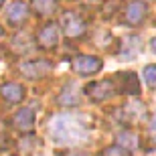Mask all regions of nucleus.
I'll list each match as a JSON object with an SVG mask.
<instances>
[{
    "mask_svg": "<svg viewBox=\"0 0 156 156\" xmlns=\"http://www.w3.org/2000/svg\"><path fill=\"white\" fill-rule=\"evenodd\" d=\"M51 136L57 144H79L89 138L87 128L71 116H55L51 122Z\"/></svg>",
    "mask_w": 156,
    "mask_h": 156,
    "instance_id": "f257e3e1",
    "label": "nucleus"
},
{
    "mask_svg": "<svg viewBox=\"0 0 156 156\" xmlns=\"http://www.w3.org/2000/svg\"><path fill=\"white\" fill-rule=\"evenodd\" d=\"M53 71V63L47 61V59H30V61H24L20 63V73L29 79H39V77H45Z\"/></svg>",
    "mask_w": 156,
    "mask_h": 156,
    "instance_id": "f03ea898",
    "label": "nucleus"
},
{
    "mask_svg": "<svg viewBox=\"0 0 156 156\" xmlns=\"http://www.w3.org/2000/svg\"><path fill=\"white\" fill-rule=\"evenodd\" d=\"M116 91L118 89H116V85H114L112 79H99V81H93V83L85 85V93L93 101H105V99H110Z\"/></svg>",
    "mask_w": 156,
    "mask_h": 156,
    "instance_id": "7ed1b4c3",
    "label": "nucleus"
},
{
    "mask_svg": "<svg viewBox=\"0 0 156 156\" xmlns=\"http://www.w3.org/2000/svg\"><path fill=\"white\" fill-rule=\"evenodd\" d=\"M61 27H63V33L69 39H77V37H81L83 33H85L87 24L85 20L77 14V12H63V16H61Z\"/></svg>",
    "mask_w": 156,
    "mask_h": 156,
    "instance_id": "20e7f679",
    "label": "nucleus"
},
{
    "mask_svg": "<svg viewBox=\"0 0 156 156\" xmlns=\"http://www.w3.org/2000/svg\"><path fill=\"white\" fill-rule=\"evenodd\" d=\"M101 67H104V61L93 55H79L73 59V71L79 75H93L101 71Z\"/></svg>",
    "mask_w": 156,
    "mask_h": 156,
    "instance_id": "39448f33",
    "label": "nucleus"
},
{
    "mask_svg": "<svg viewBox=\"0 0 156 156\" xmlns=\"http://www.w3.org/2000/svg\"><path fill=\"white\" fill-rule=\"evenodd\" d=\"M146 16H148V4L144 0H132L124 10V23L130 27H138Z\"/></svg>",
    "mask_w": 156,
    "mask_h": 156,
    "instance_id": "423d86ee",
    "label": "nucleus"
},
{
    "mask_svg": "<svg viewBox=\"0 0 156 156\" xmlns=\"http://www.w3.org/2000/svg\"><path fill=\"white\" fill-rule=\"evenodd\" d=\"M12 126L23 134L33 132V128H35V112L30 110V108H20V110L12 116Z\"/></svg>",
    "mask_w": 156,
    "mask_h": 156,
    "instance_id": "0eeeda50",
    "label": "nucleus"
},
{
    "mask_svg": "<svg viewBox=\"0 0 156 156\" xmlns=\"http://www.w3.org/2000/svg\"><path fill=\"white\" fill-rule=\"evenodd\" d=\"M37 43H39L43 49H53V47H57L59 43V27L57 24H45L43 29L39 30V35H37Z\"/></svg>",
    "mask_w": 156,
    "mask_h": 156,
    "instance_id": "6e6552de",
    "label": "nucleus"
},
{
    "mask_svg": "<svg viewBox=\"0 0 156 156\" xmlns=\"http://www.w3.org/2000/svg\"><path fill=\"white\" fill-rule=\"evenodd\" d=\"M118 75V85H120L122 93H128V95H138L140 93V83L136 73L132 71H122V73H116Z\"/></svg>",
    "mask_w": 156,
    "mask_h": 156,
    "instance_id": "1a4fd4ad",
    "label": "nucleus"
},
{
    "mask_svg": "<svg viewBox=\"0 0 156 156\" xmlns=\"http://www.w3.org/2000/svg\"><path fill=\"white\" fill-rule=\"evenodd\" d=\"M0 95L8 104H18L24 99V87L18 83H4V85H0Z\"/></svg>",
    "mask_w": 156,
    "mask_h": 156,
    "instance_id": "9d476101",
    "label": "nucleus"
},
{
    "mask_svg": "<svg viewBox=\"0 0 156 156\" xmlns=\"http://www.w3.org/2000/svg\"><path fill=\"white\" fill-rule=\"evenodd\" d=\"M27 14H29V8H27V4L20 2V0L12 2V4L8 6V10H6V18H8L10 24H20L24 18H27Z\"/></svg>",
    "mask_w": 156,
    "mask_h": 156,
    "instance_id": "9b49d317",
    "label": "nucleus"
},
{
    "mask_svg": "<svg viewBox=\"0 0 156 156\" xmlns=\"http://www.w3.org/2000/svg\"><path fill=\"white\" fill-rule=\"evenodd\" d=\"M57 104L61 108H71V105H77L79 104V93L73 89V87H67L65 91H61L57 95Z\"/></svg>",
    "mask_w": 156,
    "mask_h": 156,
    "instance_id": "f8f14e48",
    "label": "nucleus"
},
{
    "mask_svg": "<svg viewBox=\"0 0 156 156\" xmlns=\"http://www.w3.org/2000/svg\"><path fill=\"white\" fill-rule=\"evenodd\" d=\"M55 8H57V2H55V0H33V10H35L37 14H41V16L53 14Z\"/></svg>",
    "mask_w": 156,
    "mask_h": 156,
    "instance_id": "ddd939ff",
    "label": "nucleus"
},
{
    "mask_svg": "<svg viewBox=\"0 0 156 156\" xmlns=\"http://www.w3.org/2000/svg\"><path fill=\"white\" fill-rule=\"evenodd\" d=\"M118 144L124 146L126 150H132V148H136V146H138V136H134L132 132H124V134H120Z\"/></svg>",
    "mask_w": 156,
    "mask_h": 156,
    "instance_id": "4468645a",
    "label": "nucleus"
},
{
    "mask_svg": "<svg viewBox=\"0 0 156 156\" xmlns=\"http://www.w3.org/2000/svg\"><path fill=\"white\" fill-rule=\"evenodd\" d=\"M24 43H29V35H18L16 39L12 41V47H14V51L18 55H23V53H27L30 49V45H24Z\"/></svg>",
    "mask_w": 156,
    "mask_h": 156,
    "instance_id": "2eb2a0df",
    "label": "nucleus"
},
{
    "mask_svg": "<svg viewBox=\"0 0 156 156\" xmlns=\"http://www.w3.org/2000/svg\"><path fill=\"white\" fill-rule=\"evenodd\" d=\"M142 75H144V81H146V85H148V87H156V63L146 65Z\"/></svg>",
    "mask_w": 156,
    "mask_h": 156,
    "instance_id": "dca6fc26",
    "label": "nucleus"
},
{
    "mask_svg": "<svg viewBox=\"0 0 156 156\" xmlns=\"http://www.w3.org/2000/svg\"><path fill=\"white\" fill-rule=\"evenodd\" d=\"M99 156H130V150H126L124 146L116 144V146H110V148H105L104 152Z\"/></svg>",
    "mask_w": 156,
    "mask_h": 156,
    "instance_id": "f3484780",
    "label": "nucleus"
},
{
    "mask_svg": "<svg viewBox=\"0 0 156 156\" xmlns=\"http://www.w3.org/2000/svg\"><path fill=\"white\" fill-rule=\"evenodd\" d=\"M65 156H87L85 152H69V154H65Z\"/></svg>",
    "mask_w": 156,
    "mask_h": 156,
    "instance_id": "a211bd4d",
    "label": "nucleus"
},
{
    "mask_svg": "<svg viewBox=\"0 0 156 156\" xmlns=\"http://www.w3.org/2000/svg\"><path fill=\"white\" fill-rule=\"evenodd\" d=\"M150 49H152V51H154V53H156V37H154V39H152V41H150Z\"/></svg>",
    "mask_w": 156,
    "mask_h": 156,
    "instance_id": "6ab92c4d",
    "label": "nucleus"
},
{
    "mask_svg": "<svg viewBox=\"0 0 156 156\" xmlns=\"http://www.w3.org/2000/svg\"><path fill=\"white\" fill-rule=\"evenodd\" d=\"M152 130H156V114L152 116Z\"/></svg>",
    "mask_w": 156,
    "mask_h": 156,
    "instance_id": "aec40b11",
    "label": "nucleus"
},
{
    "mask_svg": "<svg viewBox=\"0 0 156 156\" xmlns=\"http://www.w3.org/2000/svg\"><path fill=\"white\" fill-rule=\"evenodd\" d=\"M2 4H4V0H0V8H2Z\"/></svg>",
    "mask_w": 156,
    "mask_h": 156,
    "instance_id": "412c9836",
    "label": "nucleus"
},
{
    "mask_svg": "<svg viewBox=\"0 0 156 156\" xmlns=\"http://www.w3.org/2000/svg\"><path fill=\"white\" fill-rule=\"evenodd\" d=\"M2 33H4V30H2V27H0V35H2Z\"/></svg>",
    "mask_w": 156,
    "mask_h": 156,
    "instance_id": "4be33fe9",
    "label": "nucleus"
}]
</instances>
